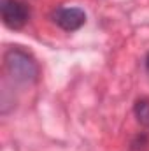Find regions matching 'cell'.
<instances>
[{
	"instance_id": "6",
	"label": "cell",
	"mask_w": 149,
	"mask_h": 151,
	"mask_svg": "<svg viewBox=\"0 0 149 151\" xmlns=\"http://www.w3.org/2000/svg\"><path fill=\"white\" fill-rule=\"evenodd\" d=\"M144 67H146V70L149 72V53L146 55V58H144Z\"/></svg>"
},
{
	"instance_id": "2",
	"label": "cell",
	"mask_w": 149,
	"mask_h": 151,
	"mask_svg": "<svg viewBox=\"0 0 149 151\" xmlns=\"http://www.w3.org/2000/svg\"><path fill=\"white\" fill-rule=\"evenodd\" d=\"M0 16L9 30H21L28 23L32 11L23 0H0Z\"/></svg>"
},
{
	"instance_id": "4",
	"label": "cell",
	"mask_w": 149,
	"mask_h": 151,
	"mask_svg": "<svg viewBox=\"0 0 149 151\" xmlns=\"http://www.w3.org/2000/svg\"><path fill=\"white\" fill-rule=\"evenodd\" d=\"M133 116L140 127L149 130V97H140L133 104Z\"/></svg>"
},
{
	"instance_id": "5",
	"label": "cell",
	"mask_w": 149,
	"mask_h": 151,
	"mask_svg": "<svg viewBox=\"0 0 149 151\" xmlns=\"http://www.w3.org/2000/svg\"><path fill=\"white\" fill-rule=\"evenodd\" d=\"M148 146H149V137L146 134H140L130 142V151H146Z\"/></svg>"
},
{
	"instance_id": "3",
	"label": "cell",
	"mask_w": 149,
	"mask_h": 151,
	"mask_svg": "<svg viewBox=\"0 0 149 151\" xmlns=\"http://www.w3.org/2000/svg\"><path fill=\"white\" fill-rule=\"evenodd\" d=\"M53 23L63 32H77L86 23V12L81 7H56L51 12Z\"/></svg>"
},
{
	"instance_id": "1",
	"label": "cell",
	"mask_w": 149,
	"mask_h": 151,
	"mask_svg": "<svg viewBox=\"0 0 149 151\" xmlns=\"http://www.w3.org/2000/svg\"><path fill=\"white\" fill-rule=\"evenodd\" d=\"M4 65L7 74L16 83L32 84L39 79V63L37 60L23 47L12 46L4 53Z\"/></svg>"
}]
</instances>
